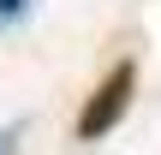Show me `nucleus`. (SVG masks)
<instances>
[{
  "label": "nucleus",
  "mask_w": 161,
  "mask_h": 155,
  "mask_svg": "<svg viewBox=\"0 0 161 155\" xmlns=\"http://www.w3.org/2000/svg\"><path fill=\"white\" fill-rule=\"evenodd\" d=\"M131 90H137V66L119 60V66L96 84V96L84 102V113H78V143H102L108 131H119V119H125V108H131Z\"/></svg>",
  "instance_id": "1"
},
{
  "label": "nucleus",
  "mask_w": 161,
  "mask_h": 155,
  "mask_svg": "<svg viewBox=\"0 0 161 155\" xmlns=\"http://www.w3.org/2000/svg\"><path fill=\"white\" fill-rule=\"evenodd\" d=\"M24 12H30V0H0V24H18Z\"/></svg>",
  "instance_id": "2"
},
{
  "label": "nucleus",
  "mask_w": 161,
  "mask_h": 155,
  "mask_svg": "<svg viewBox=\"0 0 161 155\" xmlns=\"http://www.w3.org/2000/svg\"><path fill=\"white\" fill-rule=\"evenodd\" d=\"M18 131H24V125H6V131H0V155H12V149H18Z\"/></svg>",
  "instance_id": "3"
}]
</instances>
